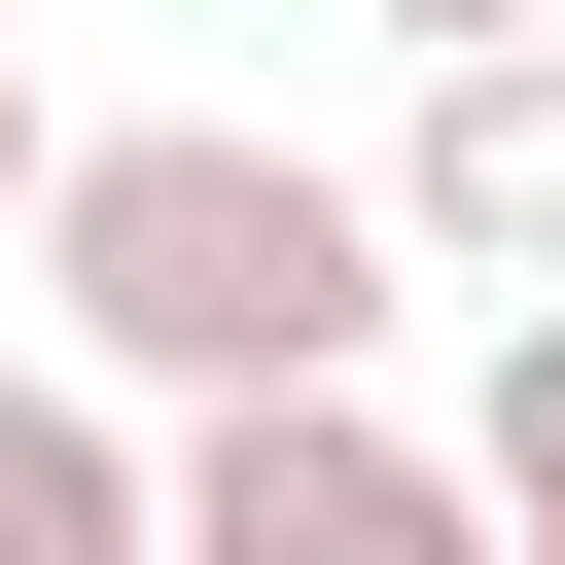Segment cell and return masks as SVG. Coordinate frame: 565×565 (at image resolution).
Returning <instances> with one entry per match:
<instances>
[{
  "instance_id": "277c9868",
  "label": "cell",
  "mask_w": 565,
  "mask_h": 565,
  "mask_svg": "<svg viewBox=\"0 0 565 565\" xmlns=\"http://www.w3.org/2000/svg\"><path fill=\"white\" fill-rule=\"evenodd\" d=\"M0 565H177V424H141L71 318L0 353Z\"/></svg>"
},
{
  "instance_id": "7a4b0ae2",
  "label": "cell",
  "mask_w": 565,
  "mask_h": 565,
  "mask_svg": "<svg viewBox=\"0 0 565 565\" xmlns=\"http://www.w3.org/2000/svg\"><path fill=\"white\" fill-rule=\"evenodd\" d=\"M177 565H530V530H494V459L388 424V388H212V424H177Z\"/></svg>"
},
{
  "instance_id": "3957f363",
  "label": "cell",
  "mask_w": 565,
  "mask_h": 565,
  "mask_svg": "<svg viewBox=\"0 0 565 565\" xmlns=\"http://www.w3.org/2000/svg\"><path fill=\"white\" fill-rule=\"evenodd\" d=\"M388 212H424V282H565V35H459L388 106Z\"/></svg>"
},
{
  "instance_id": "52a82bcc",
  "label": "cell",
  "mask_w": 565,
  "mask_h": 565,
  "mask_svg": "<svg viewBox=\"0 0 565 565\" xmlns=\"http://www.w3.org/2000/svg\"><path fill=\"white\" fill-rule=\"evenodd\" d=\"M353 35H388V71H459V35H565V0H353Z\"/></svg>"
},
{
  "instance_id": "6da1fadb",
  "label": "cell",
  "mask_w": 565,
  "mask_h": 565,
  "mask_svg": "<svg viewBox=\"0 0 565 565\" xmlns=\"http://www.w3.org/2000/svg\"><path fill=\"white\" fill-rule=\"evenodd\" d=\"M388 282H424V212L318 177V141H247V106H106L71 212H35V318H71L141 424H212V388H388Z\"/></svg>"
},
{
  "instance_id": "8992f818",
  "label": "cell",
  "mask_w": 565,
  "mask_h": 565,
  "mask_svg": "<svg viewBox=\"0 0 565 565\" xmlns=\"http://www.w3.org/2000/svg\"><path fill=\"white\" fill-rule=\"evenodd\" d=\"M71 141H106V106H35V35H0V282H35V212H71Z\"/></svg>"
},
{
  "instance_id": "5b68a950",
  "label": "cell",
  "mask_w": 565,
  "mask_h": 565,
  "mask_svg": "<svg viewBox=\"0 0 565 565\" xmlns=\"http://www.w3.org/2000/svg\"><path fill=\"white\" fill-rule=\"evenodd\" d=\"M459 459H494V530L565 565V282H494V388H459Z\"/></svg>"
}]
</instances>
